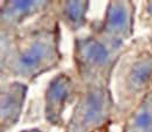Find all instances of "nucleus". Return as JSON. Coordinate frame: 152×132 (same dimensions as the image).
<instances>
[{
    "mask_svg": "<svg viewBox=\"0 0 152 132\" xmlns=\"http://www.w3.org/2000/svg\"><path fill=\"white\" fill-rule=\"evenodd\" d=\"M70 89V81L66 76L55 78L47 93V114L48 118L54 120L61 113V108L64 105Z\"/></svg>",
    "mask_w": 152,
    "mask_h": 132,
    "instance_id": "nucleus-2",
    "label": "nucleus"
},
{
    "mask_svg": "<svg viewBox=\"0 0 152 132\" xmlns=\"http://www.w3.org/2000/svg\"><path fill=\"white\" fill-rule=\"evenodd\" d=\"M23 98V91L22 90H13L6 96V98H2V104H1V116L2 119L5 117H11L10 114H15L17 109L19 110L22 103Z\"/></svg>",
    "mask_w": 152,
    "mask_h": 132,
    "instance_id": "nucleus-7",
    "label": "nucleus"
},
{
    "mask_svg": "<svg viewBox=\"0 0 152 132\" xmlns=\"http://www.w3.org/2000/svg\"><path fill=\"white\" fill-rule=\"evenodd\" d=\"M134 125L139 130H149L152 131V111L148 109H143L136 116Z\"/></svg>",
    "mask_w": 152,
    "mask_h": 132,
    "instance_id": "nucleus-9",
    "label": "nucleus"
},
{
    "mask_svg": "<svg viewBox=\"0 0 152 132\" xmlns=\"http://www.w3.org/2000/svg\"><path fill=\"white\" fill-rule=\"evenodd\" d=\"M128 22L129 12L126 5H124V2H116L110 5L107 17V23L109 28L113 32L121 33L128 28Z\"/></svg>",
    "mask_w": 152,
    "mask_h": 132,
    "instance_id": "nucleus-5",
    "label": "nucleus"
},
{
    "mask_svg": "<svg viewBox=\"0 0 152 132\" xmlns=\"http://www.w3.org/2000/svg\"><path fill=\"white\" fill-rule=\"evenodd\" d=\"M87 8V2L83 1H69L66 6V14L68 15L69 21L73 23H78L84 17Z\"/></svg>",
    "mask_w": 152,
    "mask_h": 132,
    "instance_id": "nucleus-8",
    "label": "nucleus"
},
{
    "mask_svg": "<svg viewBox=\"0 0 152 132\" xmlns=\"http://www.w3.org/2000/svg\"><path fill=\"white\" fill-rule=\"evenodd\" d=\"M81 54L90 64L102 66L107 63L109 58V52L107 47L96 40L86 41L81 47Z\"/></svg>",
    "mask_w": 152,
    "mask_h": 132,
    "instance_id": "nucleus-4",
    "label": "nucleus"
},
{
    "mask_svg": "<svg viewBox=\"0 0 152 132\" xmlns=\"http://www.w3.org/2000/svg\"><path fill=\"white\" fill-rule=\"evenodd\" d=\"M12 7H13V11L15 12H20V13H27V12H31L33 8H35L38 6L39 1H13L12 2Z\"/></svg>",
    "mask_w": 152,
    "mask_h": 132,
    "instance_id": "nucleus-10",
    "label": "nucleus"
},
{
    "mask_svg": "<svg viewBox=\"0 0 152 132\" xmlns=\"http://www.w3.org/2000/svg\"><path fill=\"white\" fill-rule=\"evenodd\" d=\"M104 113V97L99 91H94L87 97L83 106V123L87 125L99 122Z\"/></svg>",
    "mask_w": 152,
    "mask_h": 132,
    "instance_id": "nucleus-3",
    "label": "nucleus"
},
{
    "mask_svg": "<svg viewBox=\"0 0 152 132\" xmlns=\"http://www.w3.org/2000/svg\"><path fill=\"white\" fill-rule=\"evenodd\" d=\"M53 47L47 41L38 40L33 42L18 60V67L23 74H29L42 67L43 62L52 56Z\"/></svg>",
    "mask_w": 152,
    "mask_h": 132,
    "instance_id": "nucleus-1",
    "label": "nucleus"
},
{
    "mask_svg": "<svg viewBox=\"0 0 152 132\" xmlns=\"http://www.w3.org/2000/svg\"><path fill=\"white\" fill-rule=\"evenodd\" d=\"M152 76V60H142L132 68L130 79L136 88L143 87Z\"/></svg>",
    "mask_w": 152,
    "mask_h": 132,
    "instance_id": "nucleus-6",
    "label": "nucleus"
}]
</instances>
